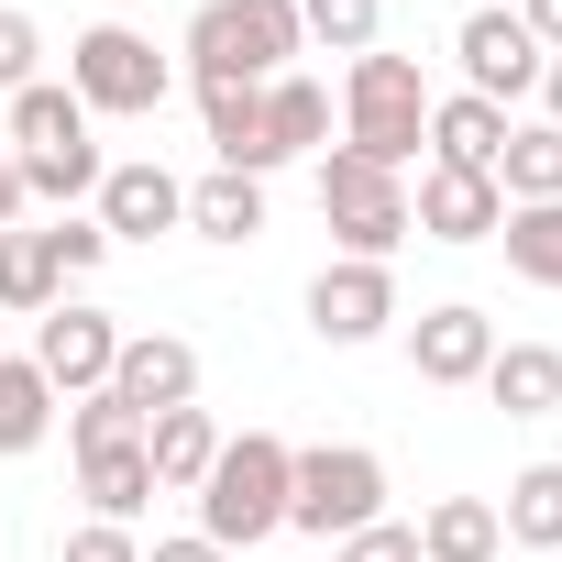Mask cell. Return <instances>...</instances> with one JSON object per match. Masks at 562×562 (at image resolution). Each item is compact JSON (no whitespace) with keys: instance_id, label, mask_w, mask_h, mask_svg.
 I'll return each mask as SVG.
<instances>
[{"instance_id":"e0dca14e","label":"cell","mask_w":562,"mask_h":562,"mask_svg":"<svg viewBox=\"0 0 562 562\" xmlns=\"http://www.w3.org/2000/svg\"><path fill=\"white\" fill-rule=\"evenodd\" d=\"M496 144H507V111H496V100H474V89L430 100V166H474V177H496Z\"/></svg>"},{"instance_id":"ac0fdd59","label":"cell","mask_w":562,"mask_h":562,"mask_svg":"<svg viewBox=\"0 0 562 562\" xmlns=\"http://www.w3.org/2000/svg\"><path fill=\"white\" fill-rule=\"evenodd\" d=\"M496 199H507V210L562 199V122H507V144H496Z\"/></svg>"},{"instance_id":"5b68a950","label":"cell","mask_w":562,"mask_h":562,"mask_svg":"<svg viewBox=\"0 0 562 562\" xmlns=\"http://www.w3.org/2000/svg\"><path fill=\"white\" fill-rule=\"evenodd\" d=\"M375 518H386V452H364V441H310V452L288 463V529L353 540V529H375Z\"/></svg>"},{"instance_id":"7a4b0ae2","label":"cell","mask_w":562,"mask_h":562,"mask_svg":"<svg viewBox=\"0 0 562 562\" xmlns=\"http://www.w3.org/2000/svg\"><path fill=\"white\" fill-rule=\"evenodd\" d=\"M288 441L276 430H243V441H221V463L199 474V540L210 551H265L276 529H288Z\"/></svg>"},{"instance_id":"9c48e42d","label":"cell","mask_w":562,"mask_h":562,"mask_svg":"<svg viewBox=\"0 0 562 562\" xmlns=\"http://www.w3.org/2000/svg\"><path fill=\"white\" fill-rule=\"evenodd\" d=\"M452 56H463V89H474V100H496V111H507V100H529V89H540V67H551V56L529 45V23H518V12H463Z\"/></svg>"},{"instance_id":"4316f807","label":"cell","mask_w":562,"mask_h":562,"mask_svg":"<svg viewBox=\"0 0 562 562\" xmlns=\"http://www.w3.org/2000/svg\"><path fill=\"white\" fill-rule=\"evenodd\" d=\"M496 243H507V276H529V288H562V199L507 210V221H496Z\"/></svg>"},{"instance_id":"484cf974","label":"cell","mask_w":562,"mask_h":562,"mask_svg":"<svg viewBox=\"0 0 562 562\" xmlns=\"http://www.w3.org/2000/svg\"><path fill=\"white\" fill-rule=\"evenodd\" d=\"M67 299V276L45 265V243L34 232H0V321H45Z\"/></svg>"},{"instance_id":"836d02e7","label":"cell","mask_w":562,"mask_h":562,"mask_svg":"<svg viewBox=\"0 0 562 562\" xmlns=\"http://www.w3.org/2000/svg\"><path fill=\"white\" fill-rule=\"evenodd\" d=\"M56 562H144V540H133V529H111V518H78Z\"/></svg>"},{"instance_id":"d4e9b609","label":"cell","mask_w":562,"mask_h":562,"mask_svg":"<svg viewBox=\"0 0 562 562\" xmlns=\"http://www.w3.org/2000/svg\"><path fill=\"white\" fill-rule=\"evenodd\" d=\"M496 529H507L518 551H562V463H529V474H507V507H496Z\"/></svg>"},{"instance_id":"8d00e7d4","label":"cell","mask_w":562,"mask_h":562,"mask_svg":"<svg viewBox=\"0 0 562 562\" xmlns=\"http://www.w3.org/2000/svg\"><path fill=\"white\" fill-rule=\"evenodd\" d=\"M144 562H232V551H210V540H199V529H188V540H155V551H144Z\"/></svg>"},{"instance_id":"6da1fadb","label":"cell","mask_w":562,"mask_h":562,"mask_svg":"<svg viewBox=\"0 0 562 562\" xmlns=\"http://www.w3.org/2000/svg\"><path fill=\"white\" fill-rule=\"evenodd\" d=\"M299 0H199L188 12V78L199 89H265L299 67Z\"/></svg>"},{"instance_id":"d6a6232c","label":"cell","mask_w":562,"mask_h":562,"mask_svg":"<svg viewBox=\"0 0 562 562\" xmlns=\"http://www.w3.org/2000/svg\"><path fill=\"white\" fill-rule=\"evenodd\" d=\"M331 562H419V529H397V518H375V529H353V540H331Z\"/></svg>"},{"instance_id":"277c9868","label":"cell","mask_w":562,"mask_h":562,"mask_svg":"<svg viewBox=\"0 0 562 562\" xmlns=\"http://www.w3.org/2000/svg\"><path fill=\"white\" fill-rule=\"evenodd\" d=\"M67 89H78L89 122H155L166 89H177V67L155 56V34H133V23H89V34L67 45Z\"/></svg>"},{"instance_id":"1f68e13d","label":"cell","mask_w":562,"mask_h":562,"mask_svg":"<svg viewBox=\"0 0 562 562\" xmlns=\"http://www.w3.org/2000/svg\"><path fill=\"white\" fill-rule=\"evenodd\" d=\"M34 67H45V23L0 0V100H12V89H34Z\"/></svg>"},{"instance_id":"ffe728a7","label":"cell","mask_w":562,"mask_h":562,"mask_svg":"<svg viewBox=\"0 0 562 562\" xmlns=\"http://www.w3.org/2000/svg\"><path fill=\"white\" fill-rule=\"evenodd\" d=\"M485 397H496L507 419H551V408H562V353H551V342H496Z\"/></svg>"},{"instance_id":"ba28073f","label":"cell","mask_w":562,"mask_h":562,"mask_svg":"<svg viewBox=\"0 0 562 562\" xmlns=\"http://www.w3.org/2000/svg\"><path fill=\"white\" fill-rule=\"evenodd\" d=\"M386 321H397V276H386V265H353V254H331V265L310 276V331H321L331 353L375 342Z\"/></svg>"},{"instance_id":"7c38bea8","label":"cell","mask_w":562,"mask_h":562,"mask_svg":"<svg viewBox=\"0 0 562 562\" xmlns=\"http://www.w3.org/2000/svg\"><path fill=\"white\" fill-rule=\"evenodd\" d=\"M496 221H507L496 177H474V166H419V188H408V232H419V243H496Z\"/></svg>"},{"instance_id":"7402d4cb","label":"cell","mask_w":562,"mask_h":562,"mask_svg":"<svg viewBox=\"0 0 562 562\" xmlns=\"http://www.w3.org/2000/svg\"><path fill=\"white\" fill-rule=\"evenodd\" d=\"M188 232H199V243H254V232H265V177L210 166V177L188 188Z\"/></svg>"},{"instance_id":"4dcf8cb0","label":"cell","mask_w":562,"mask_h":562,"mask_svg":"<svg viewBox=\"0 0 562 562\" xmlns=\"http://www.w3.org/2000/svg\"><path fill=\"white\" fill-rule=\"evenodd\" d=\"M34 243H45V265H56V276H89V265H111V232H100L89 210H56Z\"/></svg>"},{"instance_id":"74e56055","label":"cell","mask_w":562,"mask_h":562,"mask_svg":"<svg viewBox=\"0 0 562 562\" xmlns=\"http://www.w3.org/2000/svg\"><path fill=\"white\" fill-rule=\"evenodd\" d=\"M540 100H551V111H540V122H562V56H551V67H540Z\"/></svg>"},{"instance_id":"83f0119b","label":"cell","mask_w":562,"mask_h":562,"mask_svg":"<svg viewBox=\"0 0 562 562\" xmlns=\"http://www.w3.org/2000/svg\"><path fill=\"white\" fill-rule=\"evenodd\" d=\"M299 34H310V45H331V56H375L386 0H299Z\"/></svg>"},{"instance_id":"2e32d148","label":"cell","mask_w":562,"mask_h":562,"mask_svg":"<svg viewBox=\"0 0 562 562\" xmlns=\"http://www.w3.org/2000/svg\"><path fill=\"white\" fill-rule=\"evenodd\" d=\"M199 122H210V155L232 177H276V144H265V89H199Z\"/></svg>"},{"instance_id":"52a82bcc","label":"cell","mask_w":562,"mask_h":562,"mask_svg":"<svg viewBox=\"0 0 562 562\" xmlns=\"http://www.w3.org/2000/svg\"><path fill=\"white\" fill-rule=\"evenodd\" d=\"M34 364H45V386H56V397H100V386H111V364H122V321H111V310H89V299H56V310L34 321Z\"/></svg>"},{"instance_id":"8992f818","label":"cell","mask_w":562,"mask_h":562,"mask_svg":"<svg viewBox=\"0 0 562 562\" xmlns=\"http://www.w3.org/2000/svg\"><path fill=\"white\" fill-rule=\"evenodd\" d=\"M321 221H331V243L353 254V265H386L397 243H408V177H386V166H364V155H321Z\"/></svg>"},{"instance_id":"4fadbf2b","label":"cell","mask_w":562,"mask_h":562,"mask_svg":"<svg viewBox=\"0 0 562 562\" xmlns=\"http://www.w3.org/2000/svg\"><path fill=\"white\" fill-rule=\"evenodd\" d=\"M111 397L133 419H166V408H199V342L177 331H122V364H111Z\"/></svg>"},{"instance_id":"f546056e","label":"cell","mask_w":562,"mask_h":562,"mask_svg":"<svg viewBox=\"0 0 562 562\" xmlns=\"http://www.w3.org/2000/svg\"><path fill=\"white\" fill-rule=\"evenodd\" d=\"M122 441H144V419L100 386V397H67V452H122Z\"/></svg>"},{"instance_id":"603a6c76","label":"cell","mask_w":562,"mask_h":562,"mask_svg":"<svg viewBox=\"0 0 562 562\" xmlns=\"http://www.w3.org/2000/svg\"><path fill=\"white\" fill-rule=\"evenodd\" d=\"M496 551H507V529H496L485 496H430V518H419V562H496Z\"/></svg>"},{"instance_id":"f1b7e54d","label":"cell","mask_w":562,"mask_h":562,"mask_svg":"<svg viewBox=\"0 0 562 562\" xmlns=\"http://www.w3.org/2000/svg\"><path fill=\"white\" fill-rule=\"evenodd\" d=\"M23 199H45V210L100 199V144H89V155H34V166H23Z\"/></svg>"},{"instance_id":"44dd1931","label":"cell","mask_w":562,"mask_h":562,"mask_svg":"<svg viewBox=\"0 0 562 562\" xmlns=\"http://www.w3.org/2000/svg\"><path fill=\"white\" fill-rule=\"evenodd\" d=\"M45 430H56V386H45V364H34V353H0V463L45 452Z\"/></svg>"},{"instance_id":"5bb4252c","label":"cell","mask_w":562,"mask_h":562,"mask_svg":"<svg viewBox=\"0 0 562 562\" xmlns=\"http://www.w3.org/2000/svg\"><path fill=\"white\" fill-rule=\"evenodd\" d=\"M144 463H155V496H199V474L221 463V419H210V408L144 419Z\"/></svg>"},{"instance_id":"d590c367","label":"cell","mask_w":562,"mask_h":562,"mask_svg":"<svg viewBox=\"0 0 562 562\" xmlns=\"http://www.w3.org/2000/svg\"><path fill=\"white\" fill-rule=\"evenodd\" d=\"M23 210H34L23 199V166H12V144H0V232H23Z\"/></svg>"},{"instance_id":"cb8c5ba5","label":"cell","mask_w":562,"mask_h":562,"mask_svg":"<svg viewBox=\"0 0 562 562\" xmlns=\"http://www.w3.org/2000/svg\"><path fill=\"white\" fill-rule=\"evenodd\" d=\"M265 144H276V166L288 155H310V144H331V89L321 78H265Z\"/></svg>"},{"instance_id":"8fae6325","label":"cell","mask_w":562,"mask_h":562,"mask_svg":"<svg viewBox=\"0 0 562 562\" xmlns=\"http://www.w3.org/2000/svg\"><path fill=\"white\" fill-rule=\"evenodd\" d=\"M89 221L111 232V254L122 243H155V232H177L188 221V188L155 166V155H133V166H100V199H89Z\"/></svg>"},{"instance_id":"30bf717a","label":"cell","mask_w":562,"mask_h":562,"mask_svg":"<svg viewBox=\"0 0 562 562\" xmlns=\"http://www.w3.org/2000/svg\"><path fill=\"white\" fill-rule=\"evenodd\" d=\"M485 364H496V321L474 299H441V310L408 321V375L419 386H485Z\"/></svg>"},{"instance_id":"9a60e30c","label":"cell","mask_w":562,"mask_h":562,"mask_svg":"<svg viewBox=\"0 0 562 562\" xmlns=\"http://www.w3.org/2000/svg\"><path fill=\"white\" fill-rule=\"evenodd\" d=\"M34 155H89V111H78V89H56V78L12 89V166H34Z\"/></svg>"},{"instance_id":"d6986e66","label":"cell","mask_w":562,"mask_h":562,"mask_svg":"<svg viewBox=\"0 0 562 562\" xmlns=\"http://www.w3.org/2000/svg\"><path fill=\"white\" fill-rule=\"evenodd\" d=\"M78 496H89V518L133 529V518L155 507V463H144V441H122V452H78Z\"/></svg>"},{"instance_id":"3957f363","label":"cell","mask_w":562,"mask_h":562,"mask_svg":"<svg viewBox=\"0 0 562 562\" xmlns=\"http://www.w3.org/2000/svg\"><path fill=\"white\" fill-rule=\"evenodd\" d=\"M419 144H430V78H419V56H353L342 67V155L408 177Z\"/></svg>"},{"instance_id":"e575fe53","label":"cell","mask_w":562,"mask_h":562,"mask_svg":"<svg viewBox=\"0 0 562 562\" xmlns=\"http://www.w3.org/2000/svg\"><path fill=\"white\" fill-rule=\"evenodd\" d=\"M518 23H529L540 56H562V0H518Z\"/></svg>"}]
</instances>
